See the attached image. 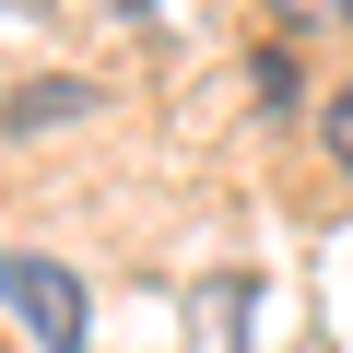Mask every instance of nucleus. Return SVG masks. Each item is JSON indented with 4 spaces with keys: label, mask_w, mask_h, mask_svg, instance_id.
I'll return each mask as SVG.
<instances>
[{
    "label": "nucleus",
    "mask_w": 353,
    "mask_h": 353,
    "mask_svg": "<svg viewBox=\"0 0 353 353\" xmlns=\"http://www.w3.org/2000/svg\"><path fill=\"white\" fill-rule=\"evenodd\" d=\"M0 294L24 306V330H36L48 353H83V283H71L59 259H0Z\"/></svg>",
    "instance_id": "1"
},
{
    "label": "nucleus",
    "mask_w": 353,
    "mask_h": 353,
    "mask_svg": "<svg viewBox=\"0 0 353 353\" xmlns=\"http://www.w3.org/2000/svg\"><path fill=\"white\" fill-rule=\"evenodd\" d=\"M59 118H94V83H24L0 106V130H59Z\"/></svg>",
    "instance_id": "2"
},
{
    "label": "nucleus",
    "mask_w": 353,
    "mask_h": 353,
    "mask_svg": "<svg viewBox=\"0 0 353 353\" xmlns=\"http://www.w3.org/2000/svg\"><path fill=\"white\" fill-rule=\"evenodd\" d=\"M318 141H330V165H341V176H353V83H341V94H330V106H318Z\"/></svg>",
    "instance_id": "3"
},
{
    "label": "nucleus",
    "mask_w": 353,
    "mask_h": 353,
    "mask_svg": "<svg viewBox=\"0 0 353 353\" xmlns=\"http://www.w3.org/2000/svg\"><path fill=\"white\" fill-rule=\"evenodd\" d=\"M283 24H353V0H283Z\"/></svg>",
    "instance_id": "4"
}]
</instances>
